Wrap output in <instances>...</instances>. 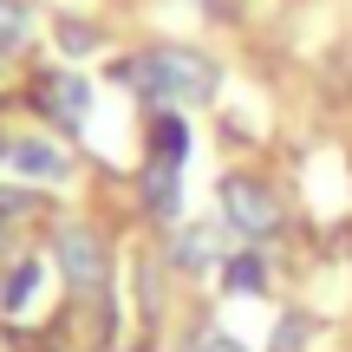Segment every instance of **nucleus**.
<instances>
[{
  "instance_id": "f257e3e1",
  "label": "nucleus",
  "mask_w": 352,
  "mask_h": 352,
  "mask_svg": "<svg viewBox=\"0 0 352 352\" xmlns=\"http://www.w3.org/2000/svg\"><path fill=\"white\" fill-rule=\"evenodd\" d=\"M118 85L144 91L157 104H209L215 98V65L189 46H151V52L118 65Z\"/></svg>"
},
{
  "instance_id": "f03ea898",
  "label": "nucleus",
  "mask_w": 352,
  "mask_h": 352,
  "mask_svg": "<svg viewBox=\"0 0 352 352\" xmlns=\"http://www.w3.org/2000/svg\"><path fill=\"white\" fill-rule=\"evenodd\" d=\"M222 209H228V222H235L241 235H267V228L280 222L267 183H254V176H228V183H222Z\"/></svg>"
},
{
  "instance_id": "7ed1b4c3",
  "label": "nucleus",
  "mask_w": 352,
  "mask_h": 352,
  "mask_svg": "<svg viewBox=\"0 0 352 352\" xmlns=\"http://www.w3.org/2000/svg\"><path fill=\"white\" fill-rule=\"evenodd\" d=\"M59 267L78 294H98L104 287V248L91 228H59Z\"/></svg>"
},
{
  "instance_id": "20e7f679",
  "label": "nucleus",
  "mask_w": 352,
  "mask_h": 352,
  "mask_svg": "<svg viewBox=\"0 0 352 352\" xmlns=\"http://www.w3.org/2000/svg\"><path fill=\"white\" fill-rule=\"evenodd\" d=\"M85 104H91L85 78H72V72H52V85H46V111L59 118V124H78V118H85Z\"/></svg>"
},
{
  "instance_id": "39448f33",
  "label": "nucleus",
  "mask_w": 352,
  "mask_h": 352,
  "mask_svg": "<svg viewBox=\"0 0 352 352\" xmlns=\"http://www.w3.org/2000/svg\"><path fill=\"white\" fill-rule=\"evenodd\" d=\"M144 202H151V215H176V202H183L176 164H151V170H144Z\"/></svg>"
},
{
  "instance_id": "423d86ee",
  "label": "nucleus",
  "mask_w": 352,
  "mask_h": 352,
  "mask_svg": "<svg viewBox=\"0 0 352 352\" xmlns=\"http://www.w3.org/2000/svg\"><path fill=\"white\" fill-rule=\"evenodd\" d=\"M183 151H189L183 118H176V111H157V124H151V157H157V164H183Z\"/></svg>"
},
{
  "instance_id": "0eeeda50",
  "label": "nucleus",
  "mask_w": 352,
  "mask_h": 352,
  "mask_svg": "<svg viewBox=\"0 0 352 352\" xmlns=\"http://www.w3.org/2000/svg\"><path fill=\"white\" fill-rule=\"evenodd\" d=\"M33 294H39V261H20V267L7 274V287H0V307H7V314H20Z\"/></svg>"
},
{
  "instance_id": "6e6552de",
  "label": "nucleus",
  "mask_w": 352,
  "mask_h": 352,
  "mask_svg": "<svg viewBox=\"0 0 352 352\" xmlns=\"http://www.w3.org/2000/svg\"><path fill=\"white\" fill-rule=\"evenodd\" d=\"M13 164H20L26 176H59V170H65V157H59V151H46V144H13Z\"/></svg>"
},
{
  "instance_id": "1a4fd4ad",
  "label": "nucleus",
  "mask_w": 352,
  "mask_h": 352,
  "mask_svg": "<svg viewBox=\"0 0 352 352\" xmlns=\"http://www.w3.org/2000/svg\"><path fill=\"white\" fill-rule=\"evenodd\" d=\"M222 280H228V294H261V261H254V254H235V261L222 267Z\"/></svg>"
},
{
  "instance_id": "9d476101",
  "label": "nucleus",
  "mask_w": 352,
  "mask_h": 352,
  "mask_svg": "<svg viewBox=\"0 0 352 352\" xmlns=\"http://www.w3.org/2000/svg\"><path fill=\"white\" fill-rule=\"evenodd\" d=\"M20 46H26V13L13 7V0H0V59L20 52Z\"/></svg>"
},
{
  "instance_id": "9b49d317",
  "label": "nucleus",
  "mask_w": 352,
  "mask_h": 352,
  "mask_svg": "<svg viewBox=\"0 0 352 352\" xmlns=\"http://www.w3.org/2000/svg\"><path fill=\"white\" fill-rule=\"evenodd\" d=\"M209 254H215V228H189V235L176 241V261L183 267H202Z\"/></svg>"
},
{
  "instance_id": "f8f14e48",
  "label": "nucleus",
  "mask_w": 352,
  "mask_h": 352,
  "mask_svg": "<svg viewBox=\"0 0 352 352\" xmlns=\"http://www.w3.org/2000/svg\"><path fill=\"white\" fill-rule=\"evenodd\" d=\"M189 352H248L241 340H228V333H215V327H202L196 340H189Z\"/></svg>"
},
{
  "instance_id": "ddd939ff",
  "label": "nucleus",
  "mask_w": 352,
  "mask_h": 352,
  "mask_svg": "<svg viewBox=\"0 0 352 352\" xmlns=\"http://www.w3.org/2000/svg\"><path fill=\"white\" fill-rule=\"evenodd\" d=\"M59 39H65V46H72V52H91V46H98L85 20H65V26H59Z\"/></svg>"
},
{
  "instance_id": "4468645a",
  "label": "nucleus",
  "mask_w": 352,
  "mask_h": 352,
  "mask_svg": "<svg viewBox=\"0 0 352 352\" xmlns=\"http://www.w3.org/2000/svg\"><path fill=\"white\" fill-rule=\"evenodd\" d=\"M300 340H307V320L294 314V320H280V340H274V352H300Z\"/></svg>"
},
{
  "instance_id": "2eb2a0df",
  "label": "nucleus",
  "mask_w": 352,
  "mask_h": 352,
  "mask_svg": "<svg viewBox=\"0 0 352 352\" xmlns=\"http://www.w3.org/2000/svg\"><path fill=\"white\" fill-rule=\"evenodd\" d=\"M33 209V189H0V215H26Z\"/></svg>"
},
{
  "instance_id": "dca6fc26",
  "label": "nucleus",
  "mask_w": 352,
  "mask_h": 352,
  "mask_svg": "<svg viewBox=\"0 0 352 352\" xmlns=\"http://www.w3.org/2000/svg\"><path fill=\"white\" fill-rule=\"evenodd\" d=\"M7 157H13V151H7V138H0V164H7Z\"/></svg>"
}]
</instances>
